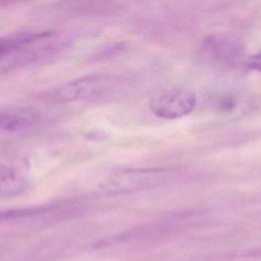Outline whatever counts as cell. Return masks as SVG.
<instances>
[{
	"instance_id": "7",
	"label": "cell",
	"mask_w": 261,
	"mask_h": 261,
	"mask_svg": "<svg viewBox=\"0 0 261 261\" xmlns=\"http://www.w3.org/2000/svg\"><path fill=\"white\" fill-rule=\"evenodd\" d=\"M51 31L43 32H20L0 37V59L18 54L29 45L49 35Z\"/></svg>"
},
{
	"instance_id": "8",
	"label": "cell",
	"mask_w": 261,
	"mask_h": 261,
	"mask_svg": "<svg viewBox=\"0 0 261 261\" xmlns=\"http://www.w3.org/2000/svg\"><path fill=\"white\" fill-rule=\"evenodd\" d=\"M14 255L8 247H0V261H12Z\"/></svg>"
},
{
	"instance_id": "6",
	"label": "cell",
	"mask_w": 261,
	"mask_h": 261,
	"mask_svg": "<svg viewBox=\"0 0 261 261\" xmlns=\"http://www.w3.org/2000/svg\"><path fill=\"white\" fill-rule=\"evenodd\" d=\"M39 113L31 108H0V132H21L34 126L39 121Z\"/></svg>"
},
{
	"instance_id": "1",
	"label": "cell",
	"mask_w": 261,
	"mask_h": 261,
	"mask_svg": "<svg viewBox=\"0 0 261 261\" xmlns=\"http://www.w3.org/2000/svg\"><path fill=\"white\" fill-rule=\"evenodd\" d=\"M129 80L125 75L97 73L56 85L40 94L51 102H74L108 97L125 89Z\"/></svg>"
},
{
	"instance_id": "4",
	"label": "cell",
	"mask_w": 261,
	"mask_h": 261,
	"mask_svg": "<svg viewBox=\"0 0 261 261\" xmlns=\"http://www.w3.org/2000/svg\"><path fill=\"white\" fill-rule=\"evenodd\" d=\"M197 97L187 89L173 88L156 93L150 100L151 112L164 119L181 118L196 108Z\"/></svg>"
},
{
	"instance_id": "5",
	"label": "cell",
	"mask_w": 261,
	"mask_h": 261,
	"mask_svg": "<svg viewBox=\"0 0 261 261\" xmlns=\"http://www.w3.org/2000/svg\"><path fill=\"white\" fill-rule=\"evenodd\" d=\"M30 185L28 166L21 162H0V198L22 194Z\"/></svg>"
},
{
	"instance_id": "3",
	"label": "cell",
	"mask_w": 261,
	"mask_h": 261,
	"mask_svg": "<svg viewBox=\"0 0 261 261\" xmlns=\"http://www.w3.org/2000/svg\"><path fill=\"white\" fill-rule=\"evenodd\" d=\"M175 176L176 171L170 168H126L109 174L99 188L106 194L140 192L163 186Z\"/></svg>"
},
{
	"instance_id": "9",
	"label": "cell",
	"mask_w": 261,
	"mask_h": 261,
	"mask_svg": "<svg viewBox=\"0 0 261 261\" xmlns=\"http://www.w3.org/2000/svg\"><path fill=\"white\" fill-rule=\"evenodd\" d=\"M28 0H0V7H8V6H13L22 2H25Z\"/></svg>"
},
{
	"instance_id": "2",
	"label": "cell",
	"mask_w": 261,
	"mask_h": 261,
	"mask_svg": "<svg viewBox=\"0 0 261 261\" xmlns=\"http://www.w3.org/2000/svg\"><path fill=\"white\" fill-rule=\"evenodd\" d=\"M244 42L231 33H214L206 36L197 46L196 60L215 69L244 67L247 58Z\"/></svg>"
}]
</instances>
